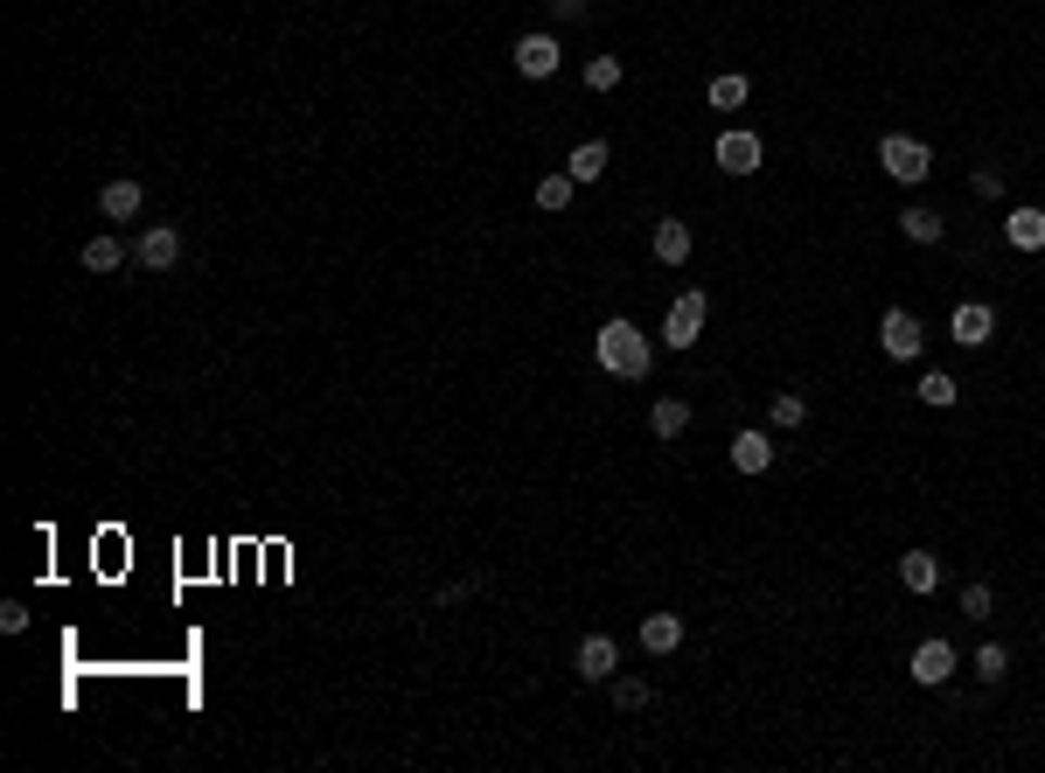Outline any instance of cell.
<instances>
[{
    "label": "cell",
    "instance_id": "27",
    "mask_svg": "<svg viewBox=\"0 0 1045 773\" xmlns=\"http://www.w3.org/2000/svg\"><path fill=\"white\" fill-rule=\"evenodd\" d=\"M802 418H808V404L794 398V390H781V398H774V425H781V433H794Z\"/></svg>",
    "mask_w": 1045,
    "mask_h": 773
},
{
    "label": "cell",
    "instance_id": "22",
    "mask_svg": "<svg viewBox=\"0 0 1045 773\" xmlns=\"http://www.w3.org/2000/svg\"><path fill=\"white\" fill-rule=\"evenodd\" d=\"M900 230H906V237H914V244H941V217H934V209H906V217H900Z\"/></svg>",
    "mask_w": 1045,
    "mask_h": 773
},
{
    "label": "cell",
    "instance_id": "10",
    "mask_svg": "<svg viewBox=\"0 0 1045 773\" xmlns=\"http://www.w3.org/2000/svg\"><path fill=\"white\" fill-rule=\"evenodd\" d=\"M140 203H146V195H140V182H132V175L105 182V195H98V209H105L112 223H132V217H140Z\"/></svg>",
    "mask_w": 1045,
    "mask_h": 773
},
{
    "label": "cell",
    "instance_id": "24",
    "mask_svg": "<svg viewBox=\"0 0 1045 773\" xmlns=\"http://www.w3.org/2000/svg\"><path fill=\"white\" fill-rule=\"evenodd\" d=\"M711 105H718V112H739V105H745V77H732V70L711 77Z\"/></svg>",
    "mask_w": 1045,
    "mask_h": 773
},
{
    "label": "cell",
    "instance_id": "17",
    "mask_svg": "<svg viewBox=\"0 0 1045 773\" xmlns=\"http://www.w3.org/2000/svg\"><path fill=\"white\" fill-rule=\"evenodd\" d=\"M655 258H662V266H684V258H690V223L662 217L655 223Z\"/></svg>",
    "mask_w": 1045,
    "mask_h": 773
},
{
    "label": "cell",
    "instance_id": "14",
    "mask_svg": "<svg viewBox=\"0 0 1045 773\" xmlns=\"http://www.w3.org/2000/svg\"><path fill=\"white\" fill-rule=\"evenodd\" d=\"M641 648H649V655L684 648V620H676V614H649V620H641Z\"/></svg>",
    "mask_w": 1045,
    "mask_h": 773
},
{
    "label": "cell",
    "instance_id": "1",
    "mask_svg": "<svg viewBox=\"0 0 1045 773\" xmlns=\"http://www.w3.org/2000/svg\"><path fill=\"white\" fill-rule=\"evenodd\" d=\"M592 356H600V370L607 376H621V384H641L649 376V335H641L627 314H613L600 327V342H592Z\"/></svg>",
    "mask_w": 1045,
    "mask_h": 773
},
{
    "label": "cell",
    "instance_id": "26",
    "mask_svg": "<svg viewBox=\"0 0 1045 773\" xmlns=\"http://www.w3.org/2000/svg\"><path fill=\"white\" fill-rule=\"evenodd\" d=\"M613 704H621V711H641V704H649V683H641V677H613Z\"/></svg>",
    "mask_w": 1045,
    "mask_h": 773
},
{
    "label": "cell",
    "instance_id": "28",
    "mask_svg": "<svg viewBox=\"0 0 1045 773\" xmlns=\"http://www.w3.org/2000/svg\"><path fill=\"white\" fill-rule=\"evenodd\" d=\"M961 614H969V620H990V585H983V579L961 585Z\"/></svg>",
    "mask_w": 1045,
    "mask_h": 773
},
{
    "label": "cell",
    "instance_id": "23",
    "mask_svg": "<svg viewBox=\"0 0 1045 773\" xmlns=\"http://www.w3.org/2000/svg\"><path fill=\"white\" fill-rule=\"evenodd\" d=\"M976 677H983V683H1004V677H1010V655L997 648V641H983V648H976Z\"/></svg>",
    "mask_w": 1045,
    "mask_h": 773
},
{
    "label": "cell",
    "instance_id": "4",
    "mask_svg": "<svg viewBox=\"0 0 1045 773\" xmlns=\"http://www.w3.org/2000/svg\"><path fill=\"white\" fill-rule=\"evenodd\" d=\"M132 258H140L146 272H175L181 266V230L175 223H146L140 244H132Z\"/></svg>",
    "mask_w": 1045,
    "mask_h": 773
},
{
    "label": "cell",
    "instance_id": "8",
    "mask_svg": "<svg viewBox=\"0 0 1045 773\" xmlns=\"http://www.w3.org/2000/svg\"><path fill=\"white\" fill-rule=\"evenodd\" d=\"M948 335L961 342V349H983V342L997 335V314H990L983 300H961V307H955V321H948Z\"/></svg>",
    "mask_w": 1045,
    "mask_h": 773
},
{
    "label": "cell",
    "instance_id": "30",
    "mask_svg": "<svg viewBox=\"0 0 1045 773\" xmlns=\"http://www.w3.org/2000/svg\"><path fill=\"white\" fill-rule=\"evenodd\" d=\"M969 189L983 195V203H997V195H1004V175H997V168H976V175H969Z\"/></svg>",
    "mask_w": 1045,
    "mask_h": 773
},
{
    "label": "cell",
    "instance_id": "19",
    "mask_svg": "<svg viewBox=\"0 0 1045 773\" xmlns=\"http://www.w3.org/2000/svg\"><path fill=\"white\" fill-rule=\"evenodd\" d=\"M77 258H85V272H119V266H126V244L98 230V237H91V244H85V252H77Z\"/></svg>",
    "mask_w": 1045,
    "mask_h": 773
},
{
    "label": "cell",
    "instance_id": "29",
    "mask_svg": "<svg viewBox=\"0 0 1045 773\" xmlns=\"http://www.w3.org/2000/svg\"><path fill=\"white\" fill-rule=\"evenodd\" d=\"M481 585H488V579H460V585H439V592H433V606L446 614V606H460V600H468V592H481Z\"/></svg>",
    "mask_w": 1045,
    "mask_h": 773
},
{
    "label": "cell",
    "instance_id": "20",
    "mask_svg": "<svg viewBox=\"0 0 1045 773\" xmlns=\"http://www.w3.org/2000/svg\"><path fill=\"white\" fill-rule=\"evenodd\" d=\"M955 398H961V384H955V376H948V370H927V376H920V404H934V411H948Z\"/></svg>",
    "mask_w": 1045,
    "mask_h": 773
},
{
    "label": "cell",
    "instance_id": "2",
    "mask_svg": "<svg viewBox=\"0 0 1045 773\" xmlns=\"http://www.w3.org/2000/svg\"><path fill=\"white\" fill-rule=\"evenodd\" d=\"M878 168H885L900 189H914V182H927V175H934V154H927L914 133H885V140H878Z\"/></svg>",
    "mask_w": 1045,
    "mask_h": 773
},
{
    "label": "cell",
    "instance_id": "25",
    "mask_svg": "<svg viewBox=\"0 0 1045 773\" xmlns=\"http://www.w3.org/2000/svg\"><path fill=\"white\" fill-rule=\"evenodd\" d=\"M621 85V56H586V91H613Z\"/></svg>",
    "mask_w": 1045,
    "mask_h": 773
},
{
    "label": "cell",
    "instance_id": "21",
    "mask_svg": "<svg viewBox=\"0 0 1045 773\" xmlns=\"http://www.w3.org/2000/svg\"><path fill=\"white\" fill-rule=\"evenodd\" d=\"M572 175H544V182H537V209H551V217H558V209H572Z\"/></svg>",
    "mask_w": 1045,
    "mask_h": 773
},
{
    "label": "cell",
    "instance_id": "11",
    "mask_svg": "<svg viewBox=\"0 0 1045 773\" xmlns=\"http://www.w3.org/2000/svg\"><path fill=\"white\" fill-rule=\"evenodd\" d=\"M517 70L523 77H551L558 70V42L551 36H517Z\"/></svg>",
    "mask_w": 1045,
    "mask_h": 773
},
{
    "label": "cell",
    "instance_id": "18",
    "mask_svg": "<svg viewBox=\"0 0 1045 773\" xmlns=\"http://www.w3.org/2000/svg\"><path fill=\"white\" fill-rule=\"evenodd\" d=\"M565 175H572V182H600V175H607V140H586V146H572Z\"/></svg>",
    "mask_w": 1045,
    "mask_h": 773
},
{
    "label": "cell",
    "instance_id": "5",
    "mask_svg": "<svg viewBox=\"0 0 1045 773\" xmlns=\"http://www.w3.org/2000/svg\"><path fill=\"white\" fill-rule=\"evenodd\" d=\"M878 342H885V356H892V363H914L927 335H920V321L906 314V307H885V321H878Z\"/></svg>",
    "mask_w": 1045,
    "mask_h": 773
},
{
    "label": "cell",
    "instance_id": "16",
    "mask_svg": "<svg viewBox=\"0 0 1045 773\" xmlns=\"http://www.w3.org/2000/svg\"><path fill=\"white\" fill-rule=\"evenodd\" d=\"M649 433H655V439H684V433H690V404H684V398H655Z\"/></svg>",
    "mask_w": 1045,
    "mask_h": 773
},
{
    "label": "cell",
    "instance_id": "6",
    "mask_svg": "<svg viewBox=\"0 0 1045 773\" xmlns=\"http://www.w3.org/2000/svg\"><path fill=\"white\" fill-rule=\"evenodd\" d=\"M760 154H767V146H760V133H745V126L718 133V146H711V160H718L725 175H753V168H760Z\"/></svg>",
    "mask_w": 1045,
    "mask_h": 773
},
{
    "label": "cell",
    "instance_id": "12",
    "mask_svg": "<svg viewBox=\"0 0 1045 773\" xmlns=\"http://www.w3.org/2000/svg\"><path fill=\"white\" fill-rule=\"evenodd\" d=\"M732 467H739V474H767V467H774L767 433H753V425H745V433L732 439Z\"/></svg>",
    "mask_w": 1045,
    "mask_h": 773
},
{
    "label": "cell",
    "instance_id": "13",
    "mask_svg": "<svg viewBox=\"0 0 1045 773\" xmlns=\"http://www.w3.org/2000/svg\"><path fill=\"white\" fill-rule=\"evenodd\" d=\"M900 585H906V592H934V585H941V557H934V551H906V557H900Z\"/></svg>",
    "mask_w": 1045,
    "mask_h": 773
},
{
    "label": "cell",
    "instance_id": "31",
    "mask_svg": "<svg viewBox=\"0 0 1045 773\" xmlns=\"http://www.w3.org/2000/svg\"><path fill=\"white\" fill-rule=\"evenodd\" d=\"M0 628L22 634V628H28V606H22V600H8V606H0Z\"/></svg>",
    "mask_w": 1045,
    "mask_h": 773
},
{
    "label": "cell",
    "instance_id": "3",
    "mask_svg": "<svg viewBox=\"0 0 1045 773\" xmlns=\"http://www.w3.org/2000/svg\"><path fill=\"white\" fill-rule=\"evenodd\" d=\"M704 321H711V300H704V293H676L670 321H662V342H670V349H697Z\"/></svg>",
    "mask_w": 1045,
    "mask_h": 773
},
{
    "label": "cell",
    "instance_id": "15",
    "mask_svg": "<svg viewBox=\"0 0 1045 773\" xmlns=\"http://www.w3.org/2000/svg\"><path fill=\"white\" fill-rule=\"evenodd\" d=\"M1004 237L1018 244V252H1045V209H1010Z\"/></svg>",
    "mask_w": 1045,
    "mask_h": 773
},
{
    "label": "cell",
    "instance_id": "7",
    "mask_svg": "<svg viewBox=\"0 0 1045 773\" xmlns=\"http://www.w3.org/2000/svg\"><path fill=\"white\" fill-rule=\"evenodd\" d=\"M955 662H961V655H955V641H920V648H914V662H906V669H914V683H927V690H934V683H948L955 677Z\"/></svg>",
    "mask_w": 1045,
    "mask_h": 773
},
{
    "label": "cell",
    "instance_id": "9",
    "mask_svg": "<svg viewBox=\"0 0 1045 773\" xmlns=\"http://www.w3.org/2000/svg\"><path fill=\"white\" fill-rule=\"evenodd\" d=\"M572 662H578V677H586V683H607L613 669H621V648H613L607 634H586V641H578V655H572Z\"/></svg>",
    "mask_w": 1045,
    "mask_h": 773
},
{
    "label": "cell",
    "instance_id": "32",
    "mask_svg": "<svg viewBox=\"0 0 1045 773\" xmlns=\"http://www.w3.org/2000/svg\"><path fill=\"white\" fill-rule=\"evenodd\" d=\"M551 14H558V22H578V14H586V0H551Z\"/></svg>",
    "mask_w": 1045,
    "mask_h": 773
}]
</instances>
